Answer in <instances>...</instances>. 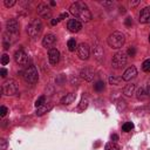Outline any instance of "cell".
I'll return each instance as SVG.
<instances>
[{
  "mask_svg": "<svg viewBox=\"0 0 150 150\" xmlns=\"http://www.w3.org/2000/svg\"><path fill=\"white\" fill-rule=\"evenodd\" d=\"M11 46V41L7 38V35H4V49H8Z\"/></svg>",
  "mask_w": 150,
  "mask_h": 150,
  "instance_id": "obj_31",
  "label": "cell"
},
{
  "mask_svg": "<svg viewBox=\"0 0 150 150\" xmlns=\"http://www.w3.org/2000/svg\"><path fill=\"white\" fill-rule=\"evenodd\" d=\"M111 140H113V142H116V141L118 140V136H117L116 134H113V135H111Z\"/></svg>",
  "mask_w": 150,
  "mask_h": 150,
  "instance_id": "obj_41",
  "label": "cell"
},
{
  "mask_svg": "<svg viewBox=\"0 0 150 150\" xmlns=\"http://www.w3.org/2000/svg\"><path fill=\"white\" fill-rule=\"evenodd\" d=\"M14 60H15V62H17L18 65L24 66V65H27V62H28V55H27L22 49H20V50H17V52H15V54H14Z\"/></svg>",
  "mask_w": 150,
  "mask_h": 150,
  "instance_id": "obj_8",
  "label": "cell"
},
{
  "mask_svg": "<svg viewBox=\"0 0 150 150\" xmlns=\"http://www.w3.org/2000/svg\"><path fill=\"white\" fill-rule=\"evenodd\" d=\"M42 28H44V26H42L41 20L40 19H34L27 26V34L31 38H35L38 35H40V33L42 32Z\"/></svg>",
  "mask_w": 150,
  "mask_h": 150,
  "instance_id": "obj_4",
  "label": "cell"
},
{
  "mask_svg": "<svg viewBox=\"0 0 150 150\" xmlns=\"http://www.w3.org/2000/svg\"><path fill=\"white\" fill-rule=\"evenodd\" d=\"M75 99H76V94H74V93H68V94H66V96L61 100V103H62V104H71Z\"/></svg>",
  "mask_w": 150,
  "mask_h": 150,
  "instance_id": "obj_18",
  "label": "cell"
},
{
  "mask_svg": "<svg viewBox=\"0 0 150 150\" xmlns=\"http://www.w3.org/2000/svg\"><path fill=\"white\" fill-rule=\"evenodd\" d=\"M6 28L7 32L12 33V34H18L19 32V22L17 19H10L6 22Z\"/></svg>",
  "mask_w": 150,
  "mask_h": 150,
  "instance_id": "obj_11",
  "label": "cell"
},
{
  "mask_svg": "<svg viewBox=\"0 0 150 150\" xmlns=\"http://www.w3.org/2000/svg\"><path fill=\"white\" fill-rule=\"evenodd\" d=\"M87 107H88V100L83 97L81 100V103H80V109L81 110H84V109H87Z\"/></svg>",
  "mask_w": 150,
  "mask_h": 150,
  "instance_id": "obj_29",
  "label": "cell"
},
{
  "mask_svg": "<svg viewBox=\"0 0 150 150\" xmlns=\"http://www.w3.org/2000/svg\"><path fill=\"white\" fill-rule=\"evenodd\" d=\"M0 143H1V150H6V148H7V142H6V140H1L0 141Z\"/></svg>",
  "mask_w": 150,
  "mask_h": 150,
  "instance_id": "obj_35",
  "label": "cell"
},
{
  "mask_svg": "<svg viewBox=\"0 0 150 150\" xmlns=\"http://www.w3.org/2000/svg\"><path fill=\"white\" fill-rule=\"evenodd\" d=\"M18 84L14 80H7L4 82L3 87H1V92L7 95V96H13L15 94H18Z\"/></svg>",
  "mask_w": 150,
  "mask_h": 150,
  "instance_id": "obj_6",
  "label": "cell"
},
{
  "mask_svg": "<svg viewBox=\"0 0 150 150\" xmlns=\"http://www.w3.org/2000/svg\"><path fill=\"white\" fill-rule=\"evenodd\" d=\"M145 93H147V96L150 97V84L147 86V88H145Z\"/></svg>",
  "mask_w": 150,
  "mask_h": 150,
  "instance_id": "obj_39",
  "label": "cell"
},
{
  "mask_svg": "<svg viewBox=\"0 0 150 150\" xmlns=\"http://www.w3.org/2000/svg\"><path fill=\"white\" fill-rule=\"evenodd\" d=\"M0 75H1V77H6L7 76V69L3 68L1 71H0Z\"/></svg>",
  "mask_w": 150,
  "mask_h": 150,
  "instance_id": "obj_37",
  "label": "cell"
},
{
  "mask_svg": "<svg viewBox=\"0 0 150 150\" xmlns=\"http://www.w3.org/2000/svg\"><path fill=\"white\" fill-rule=\"evenodd\" d=\"M127 54H128L129 56H135V55H136V48H135V47H130V48L128 49Z\"/></svg>",
  "mask_w": 150,
  "mask_h": 150,
  "instance_id": "obj_34",
  "label": "cell"
},
{
  "mask_svg": "<svg viewBox=\"0 0 150 150\" xmlns=\"http://www.w3.org/2000/svg\"><path fill=\"white\" fill-rule=\"evenodd\" d=\"M59 21H60V19H59V18H57V19H52L50 24H52L53 26H55V25H57V24H59Z\"/></svg>",
  "mask_w": 150,
  "mask_h": 150,
  "instance_id": "obj_38",
  "label": "cell"
},
{
  "mask_svg": "<svg viewBox=\"0 0 150 150\" xmlns=\"http://www.w3.org/2000/svg\"><path fill=\"white\" fill-rule=\"evenodd\" d=\"M149 110H150V104H149Z\"/></svg>",
  "mask_w": 150,
  "mask_h": 150,
  "instance_id": "obj_44",
  "label": "cell"
},
{
  "mask_svg": "<svg viewBox=\"0 0 150 150\" xmlns=\"http://www.w3.org/2000/svg\"><path fill=\"white\" fill-rule=\"evenodd\" d=\"M67 17H68V13L66 12V13H62L61 15H60V18H59V19H60V20H62V19H65V18H67Z\"/></svg>",
  "mask_w": 150,
  "mask_h": 150,
  "instance_id": "obj_40",
  "label": "cell"
},
{
  "mask_svg": "<svg viewBox=\"0 0 150 150\" xmlns=\"http://www.w3.org/2000/svg\"><path fill=\"white\" fill-rule=\"evenodd\" d=\"M67 28H68V31L72 32V33H77L82 28V24L77 19H71L68 21V24H67Z\"/></svg>",
  "mask_w": 150,
  "mask_h": 150,
  "instance_id": "obj_9",
  "label": "cell"
},
{
  "mask_svg": "<svg viewBox=\"0 0 150 150\" xmlns=\"http://www.w3.org/2000/svg\"><path fill=\"white\" fill-rule=\"evenodd\" d=\"M136 75H137V69H136L135 66H131V67H129V68L123 73L122 79H123V81H130V80L134 79Z\"/></svg>",
  "mask_w": 150,
  "mask_h": 150,
  "instance_id": "obj_15",
  "label": "cell"
},
{
  "mask_svg": "<svg viewBox=\"0 0 150 150\" xmlns=\"http://www.w3.org/2000/svg\"><path fill=\"white\" fill-rule=\"evenodd\" d=\"M80 75H81V77H82L83 80H86V81H88V82L93 81V80H94V76H95L94 71H92L91 68H83V69L81 71Z\"/></svg>",
  "mask_w": 150,
  "mask_h": 150,
  "instance_id": "obj_16",
  "label": "cell"
},
{
  "mask_svg": "<svg viewBox=\"0 0 150 150\" xmlns=\"http://www.w3.org/2000/svg\"><path fill=\"white\" fill-rule=\"evenodd\" d=\"M140 4V1H130V5L131 6H136V5H138Z\"/></svg>",
  "mask_w": 150,
  "mask_h": 150,
  "instance_id": "obj_42",
  "label": "cell"
},
{
  "mask_svg": "<svg viewBox=\"0 0 150 150\" xmlns=\"http://www.w3.org/2000/svg\"><path fill=\"white\" fill-rule=\"evenodd\" d=\"M134 91H135V84H128L124 89H123V94L126 96H131L134 94Z\"/></svg>",
  "mask_w": 150,
  "mask_h": 150,
  "instance_id": "obj_20",
  "label": "cell"
},
{
  "mask_svg": "<svg viewBox=\"0 0 150 150\" xmlns=\"http://www.w3.org/2000/svg\"><path fill=\"white\" fill-rule=\"evenodd\" d=\"M149 41H150V35H149Z\"/></svg>",
  "mask_w": 150,
  "mask_h": 150,
  "instance_id": "obj_45",
  "label": "cell"
},
{
  "mask_svg": "<svg viewBox=\"0 0 150 150\" xmlns=\"http://www.w3.org/2000/svg\"><path fill=\"white\" fill-rule=\"evenodd\" d=\"M22 77H24V80H25L27 83H31V84L38 82V80H39V74H38V71H37V68H35V66H33V65L27 66V67L24 69V72H22Z\"/></svg>",
  "mask_w": 150,
  "mask_h": 150,
  "instance_id": "obj_3",
  "label": "cell"
},
{
  "mask_svg": "<svg viewBox=\"0 0 150 150\" xmlns=\"http://www.w3.org/2000/svg\"><path fill=\"white\" fill-rule=\"evenodd\" d=\"M48 60L50 65H56L60 60V52L56 48H50L48 50Z\"/></svg>",
  "mask_w": 150,
  "mask_h": 150,
  "instance_id": "obj_13",
  "label": "cell"
},
{
  "mask_svg": "<svg viewBox=\"0 0 150 150\" xmlns=\"http://www.w3.org/2000/svg\"><path fill=\"white\" fill-rule=\"evenodd\" d=\"M4 4H5L6 7H12V6L15 5V0H5Z\"/></svg>",
  "mask_w": 150,
  "mask_h": 150,
  "instance_id": "obj_33",
  "label": "cell"
},
{
  "mask_svg": "<svg viewBox=\"0 0 150 150\" xmlns=\"http://www.w3.org/2000/svg\"><path fill=\"white\" fill-rule=\"evenodd\" d=\"M140 22L141 24H150V6L144 7L140 12Z\"/></svg>",
  "mask_w": 150,
  "mask_h": 150,
  "instance_id": "obj_14",
  "label": "cell"
},
{
  "mask_svg": "<svg viewBox=\"0 0 150 150\" xmlns=\"http://www.w3.org/2000/svg\"><path fill=\"white\" fill-rule=\"evenodd\" d=\"M124 24H126L127 27H130V26L133 25V19H131V18H127L126 21H124Z\"/></svg>",
  "mask_w": 150,
  "mask_h": 150,
  "instance_id": "obj_36",
  "label": "cell"
},
{
  "mask_svg": "<svg viewBox=\"0 0 150 150\" xmlns=\"http://www.w3.org/2000/svg\"><path fill=\"white\" fill-rule=\"evenodd\" d=\"M56 41V37L54 34H47L45 35V38L42 39V46L46 47V48H52V46L55 44Z\"/></svg>",
  "mask_w": 150,
  "mask_h": 150,
  "instance_id": "obj_17",
  "label": "cell"
},
{
  "mask_svg": "<svg viewBox=\"0 0 150 150\" xmlns=\"http://www.w3.org/2000/svg\"><path fill=\"white\" fill-rule=\"evenodd\" d=\"M50 108H52V106L50 104H44V106H41L40 108H38V110H37V115L38 116H42L44 114H46L47 111H49L50 110Z\"/></svg>",
  "mask_w": 150,
  "mask_h": 150,
  "instance_id": "obj_19",
  "label": "cell"
},
{
  "mask_svg": "<svg viewBox=\"0 0 150 150\" xmlns=\"http://www.w3.org/2000/svg\"><path fill=\"white\" fill-rule=\"evenodd\" d=\"M8 62H10V56H8L7 54H4V55L1 56V65H3V66H6Z\"/></svg>",
  "mask_w": 150,
  "mask_h": 150,
  "instance_id": "obj_30",
  "label": "cell"
},
{
  "mask_svg": "<svg viewBox=\"0 0 150 150\" xmlns=\"http://www.w3.org/2000/svg\"><path fill=\"white\" fill-rule=\"evenodd\" d=\"M67 47L71 52H74L75 49H77V45H76V41L75 39H69L68 42H67Z\"/></svg>",
  "mask_w": 150,
  "mask_h": 150,
  "instance_id": "obj_22",
  "label": "cell"
},
{
  "mask_svg": "<svg viewBox=\"0 0 150 150\" xmlns=\"http://www.w3.org/2000/svg\"><path fill=\"white\" fill-rule=\"evenodd\" d=\"M134 129V123H131V122H126L123 126H122V130L124 131V133H129V131H131Z\"/></svg>",
  "mask_w": 150,
  "mask_h": 150,
  "instance_id": "obj_26",
  "label": "cell"
},
{
  "mask_svg": "<svg viewBox=\"0 0 150 150\" xmlns=\"http://www.w3.org/2000/svg\"><path fill=\"white\" fill-rule=\"evenodd\" d=\"M128 61V57H127V54L124 52H118L116 53L114 56H113V60H111V66L113 68L115 69H121L126 66Z\"/></svg>",
  "mask_w": 150,
  "mask_h": 150,
  "instance_id": "obj_5",
  "label": "cell"
},
{
  "mask_svg": "<svg viewBox=\"0 0 150 150\" xmlns=\"http://www.w3.org/2000/svg\"><path fill=\"white\" fill-rule=\"evenodd\" d=\"M69 12H71V14H73L75 18L80 19L83 22L91 21L93 18L88 6L83 1H75L74 4H72L69 7Z\"/></svg>",
  "mask_w": 150,
  "mask_h": 150,
  "instance_id": "obj_1",
  "label": "cell"
},
{
  "mask_svg": "<svg viewBox=\"0 0 150 150\" xmlns=\"http://www.w3.org/2000/svg\"><path fill=\"white\" fill-rule=\"evenodd\" d=\"M50 5L52 6H55V1H50Z\"/></svg>",
  "mask_w": 150,
  "mask_h": 150,
  "instance_id": "obj_43",
  "label": "cell"
},
{
  "mask_svg": "<svg viewBox=\"0 0 150 150\" xmlns=\"http://www.w3.org/2000/svg\"><path fill=\"white\" fill-rule=\"evenodd\" d=\"M7 113H8V110H7V108H6L5 106H1V107H0V116H1V117H5Z\"/></svg>",
  "mask_w": 150,
  "mask_h": 150,
  "instance_id": "obj_32",
  "label": "cell"
},
{
  "mask_svg": "<svg viewBox=\"0 0 150 150\" xmlns=\"http://www.w3.org/2000/svg\"><path fill=\"white\" fill-rule=\"evenodd\" d=\"M122 80H123V79H122L121 76H116V75H111V76H109V83H110V84H114V86L120 84Z\"/></svg>",
  "mask_w": 150,
  "mask_h": 150,
  "instance_id": "obj_21",
  "label": "cell"
},
{
  "mask_svg": "<svg viewBox=\"0 0 150 150\" xmlns=\"http://www.w3.org/2000/svg\"><path fill=\"white\" fill-rule=\"evenodd\" d=\"M93 53H94L95 59L97 60L99 62H102L103 61V48H102V46L100 45L99 41H95L94 47H93Z\"/></svg>",
  "mask_w": 150,
  "mask_h": 150,
  "instance_id": "obj_12",
  "label": "cell"
},
{
  "mask_svg": "<svg viewBox=\"0 0 150 150\" xmlns=\"http://www.w3.org/2000/svg\"><path fill=\"white\" fill-rule=\"evenodd\" d=\"M104 82L103 81H97L95 84H94V89L96 92H102V91H104Z\"/></svg>",
  "mask_w": 150,
  "mask_h": 150,
  "instance_id": "obj_25",
  "label": "cell"
},
{
  "mask_svg": "<svg viewBox=\"0 0 150 150\" xmlns=\"http://www.w3.org/2000/svg\"><path fill=\"white\" fill-rule=\"evenodd\" d=\"M107 42L109 45V47L114 48V49H118V48H122V46L124 45L126 42V38H124V34L121 33V32H113L108 39H107Z\"/></svg>",
  "mask_w": 150,
  "mask_h": 150,
  "instance_id": "obj_2",
  "label": "cell"
},
{
  "mask_svg": "<svg viewBox=\"0 0 150 150\" xmlns=\"http://www.w3.org/2000/svg\"><path fill=\"white\" fill-rule=\"evenodd\" d=\"M38 13H39V15H41L42 18H50L52 17V12H50V8H49V6L47 5V4H45V3H41V4H39L38 5Z\"/></svg>",
  "mask_w": 150,
  "mask_h": 150,
  "instance_id": "obj_10",
  "label": "cell"
},
{
  "mask_svg": "<svg viewBox=\"0 0 150 150\" xmlns=\"http://www.w3.org/2000/svg\"><path fill=\"white\" fill-rule=\"evenodd\" d=\"M136 94H137V99H138V100H144V99L148 97V96H147V93H145V89L142 88V87L137 89V93H136Z\"/></svg>",
  "mask_w": 150,
  "mask_h": 150,
  "instance_id": "obj_23",
  "label": "cell"
},
{
  "mask_svg": "<svg viewBox=\"0 0 150 150\" xmlns=\"http://www.w3.org/2000/svg\"><path fill=\"white\" fill-rule=\"evenodd\" d=\"M142 69L145 73H150V59H147L142 65Z\"/></svg>",
  "mask_w": 150,
  "mask_h": 150,
  "instance_id": "obj_27",
  "label": "cell"
},
{
  "mask_svg": "<svg viewBox=\"0 0 150 150\" xmlns=\"http://www.w3.org/2000/svg\"><path fill=\"white\" fill-rule=\"evenodd\" d=\"M89 52L91 50H89V46L87 44L82 42L77 46V55L81 60H88L89 59Z\"/></svg>",
  "mask_w": 150,
  "mask_h": 150,
  "instance_id": "obj_7",
  "label": "cell"
},
{
  "mask_svg": "<svg viewBox=\"0 0 150 150\" xmlns=\"http://www.w3.org/2000/svg\"><path fill=\"white\" fill-rule=\"evenodd\" d=\"M104 150H120V147L117 145L116 142H109L106 144Z\"/></svg>",
  "mask_w": 150,
  "mask_h": 150,
  "instance_id": "obj_24",
  "label": "cell"
},
{
  "mask_svg": "<svg viewBox=\"0 0 150 150\" xmlns=\"http://www.w3.org/2000/svg\"><path fill=\"white\" fill-rule=\"evenodd\" d=\"M45 101H46V97H45L44 95H42V96H40V97L35 101V107H37V108H40L41 106H44V104L46 103Z\"/></svg>",
  "mask_w": 150,
  "mask_h": 150,
  "instance_id": "obj_28",
  "label": "cell"
}]
</instances>
